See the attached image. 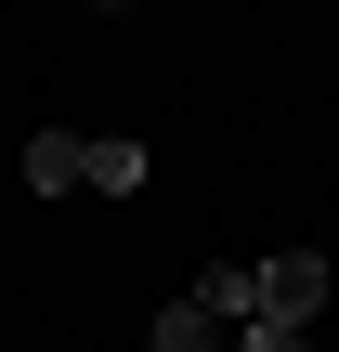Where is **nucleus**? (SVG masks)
<instances>
[{
    "label": "nucleus",
    "mask_w": 339,
    "mask_h": 352,
    "mask_svg": "<svg viewBox=\"0 0 339 352\" xmlns=\"http://www.w3.org/2000/svg\"><path fill=\"white\" fill-rule=\"evenodd\" d=\"M26 183H39V196H78V183H91V144H78V131H39V144H26Z\"/></svg>",
    "instance_id": "obj_2"
},
{
    "label": "nucleus",
    "mask_w": 339,
    "mask_h": 352,
    "mask_svg": "<svg viewBox=\"0 0 339 352\" xmlns=\"http://www.w3.org/2000/svg\"><path fill=\"white\" fill-rule=\"evenodd\" d=\"M131 183H144V144L105 131V144H91V196H131Z\"/></svg>",
    "instance_id": "obj_4"
},
{
    "label": "nucleus",
    "mask_w": 339,
    "mask_h": 352,
    "mask_svg": "<svg viewBox=\"0 0 339 352\" xmlns=\"http://www.w3.org/2000/svg\"><path fill=\"white\" fill-rule=\"evenodd\" d=\"M248 274H261V314H287V327L327 300V261H314V248H274V261H248Z\"/></svg>",
    "instance_id": "obj_1"
},
{
    "label": "nucleus",
    "mask_w": 339,
    "mask_h": 352,
    "mask_svg": "<svg viewBox=\"0 0 339 352\" xmlns=\"http://www.w3.org/2000/svg\"><path fill=\"white\" fill-rule=\"evenodd\" d=\"M196 314H209V327H248V314H261V274H248V261L196 274Z\"/></svg>",
    "instance_id": "obj_3"
},
{
    "label": "nucleus",
    "mask_w": 339,
    "mask_h": 352,
    "mask_svg": "<svg viewBox=\"0 0 339 352\" xmlns=\"http://www.w3.org/2000/svg\"><path fill=\"white\" fill-rule=\"evenodd\" d=\"M235 352H314V327H287V314H248V327H235Z\"/></svg>",
    "instance_id": "obj_5"
}]
</instances>
